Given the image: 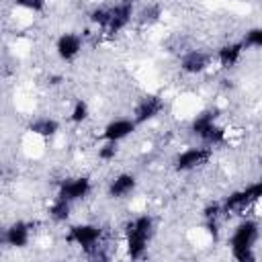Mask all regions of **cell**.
Listing matches in <instances>:
<instances>
[{"mask_svg":"<svg viewBox=\"0 0 262 262\" xmlns=\"http://www.w3.org/2000/svg\"><path fill=\"white\" fill-rule=\"evenodd\" d=\"M63 239H66V244L78 248L84 256H88L92 260H111L106 231L100 223H94V221L74 223L68 227Z\"/></svg>","mask_w":262,"mask_h":262,"instance_id":"cell-1","label":"cell"},{"mask_svg":"<svg viewBox=\"0 0 262 262\" xmlns=\"http://www.w3.org/2000/svg\"><path fill=\"white\" fill-rule=\"evenodd\" d=\"M260 244V223L258 219H252V217H242L229 237H227V248H229V256L235 260V262H256L258 260V248Z\"/></svg>","mask_w":262,"mask_h":262,"instance_id":"cell-2","label":"cell"},{"mask_svg":"<svg viewBox=\"0 0 262 262\" xmlns=\"http://www.w3.org/2000/svg\"><path fill=\"white\" fill-rule=\"evenodd\" d=\"M156 233V219L149 213H141L131 217L123 225V248L127 258L143 260L147 256L149 242Z\"/></svg>","mask_w":262,"mask_h":262,"instance_id":"cell-3","label":"cell"},{"mask_svg":"<svg viewBox=\"0 0 262 262\" xmlns=\"http://www.w3.org/2000/svg\"><path fill=\"white\" fill-rule=\"evenodd\" d=\"M221 111L217 106H207L203 111H199L190 123H188V131L192 137L199 139V143L209 145V147H221L227 145L229 141V131L225 125L219 123Z\"/></svg>","mask_w":262,"mask_h":262,"instance_id":"cell-4","label":"cell"},{"mask_svg":"<svg viewBox=\"0 0 262 262\" xmlns=\"http://www.w3.org/2000/svg\"><path fill=\"white\" fill-rule=\"evenodd\" d=\"M262 196V182L254 180L250 184H246L244 188L231 190L223 201H221V211H223V219H231V217H244L250 209H254L258 205Z\"/></svg>","mask_w":262,"mask_h":262,"instance_id":"cell-5","label":"cell"},{"mask_svg":"<svg viewBox=\"0 0 262 262\" xmlns=\"http://www.w3.org/2000/svg\"><path fill=\"white\" fill-rule=\"evenodd\" d=\"M211 160H213V147L199 143V145L180 149L172 160V168L178 174H188V172L205 168L207 164H211Z\"/></svg>","mask_w":262,"mask_h":262,"instance_id":"cell-6","label":"cell"},{"mask_svg":"<svg viewBox=\"0 0 262 262\" xmlns=\"http://www.w3.org/2000/svg\"><path fill=\"white\" fill-rule=\"evenodd\" d=\"M92 188H94L92 186V178L88 174H74V176H66V178L57 180L55 194L76 205V203L88 199Z\"/></svg>","mask_w":262,"mask_h":262,"instance_id":"cell-7","label":"cell"},{"mask_svg":"<svg viewBox=\"0 0 262 262\" xmlns=\"http://www.w3.org/2000/svg\"><path fill=\"white\" fill-rule=\"evenodd\" d=\"M166 111V100L162 94H156V92H147L143 94L135 106H133V113H131V119L137 123V127L141 125H147L151 121H156L158 117H162V113Z\"/></svg>","mask_w":262,"mask_h":262,"instance_id":"cell-8","label":"cell"},{"mask_svg":"<svg viewBox=\"0 0 262 262\" xmlns=\"http://www.w3.org/2000/svg\"><path fill=\"white\" fill-rule=\"evenodd\" d=\"M213 66V55L205 49H186L180 57H178V68L184 76H203L205 72H209Z\"/></svg>","mask_w":262,"mask_h":262,"instance_id":"cell-9","label":"cell"},{"mask_svg":"<svg viewBox=\"0 0 262 262\" xmlns=\"http://www.w3.org/2000/svg\"><path fill=\"white\" fill-rule=\"evenodd\" d=\"M33 223L25 221V219H16L10 221L8 225H4L2 229V246L12 248V250H25L31 244L33 237Z\"/></svg>","mask_w":262,"mask_h":262,"instance_id":"cell-10","label":"cell"},{"mask_svg":"<svg viewBox=\"0 0 262 262\" xmlns=\"http://www.w3.org/2000/svg\"><path fill=\"white\" fill-rule=\"evenodd\" d=\"M84 37L80 35V33H76V31H66V33H61L57 39H55V45H53V51H55V55H57V59L59 61H63V63H72V61H76L78 57H80V53H82V49H84Z\"/></svg>","mask_w":262,"mask_h":262,"instance_id":"cell-11","label":"cell"},{"mask_svg":"<svg viewBox=\"0 0 262 262\" xmlns=\"http://www.w3.org/2000/svg\"><path fill=\"white\" fill-rule=\"evenodd\" d=\"M133 20H135V6L125 4V2H115V4H111V16H108L104 35L113 39V37L121 35L125 29H129V25Z\"/></svg>","mask_w":262,"mask_h":262,"instance_id":"cell-12","label":"cell"},{"mask_svg":"<svg viewBox=\"0 0 262 262\" xmlns=\"http://www.w3.org/2000/svg\"><path fill=\"white\" fill-rule=\"evenodd\" d=\"M137 190V176L133 172H119L106 184V196L111 201L129 199Z\"/></svg>","mask_w":262,"mask_h":262,"instance_id":"cell-13","label":"cell"},{"mask_svg":"<svg viewBox=\"0 0 262 262\" xmlns=\"http://www.w3.org/2000/svg\"><path fill=\"white\" fill-rule=\"evenodd\" d=\"M135 131H137V123H135L131 117H115V119H111V121L102 127L100 139H108V141L121 143V141L129 139Z\"/></svg>","mask_w":262,"mask_h":262,"instance_id":"cell-14","label":"cell"},{"mask_svg":"<svg viewBox=\"0 0 262 262\" xmlns=\"http://www.w3.org/2000/svg\"><path fill=\"white\" fill-rule=\"evenodd\" d=\"M244 53H246V51H244L239 39H237V41H225V43H221V45L217 47V51H215V61H217V66H219L223 72H231V70L242 61Z\"/></svg>","mask_w":262,"mask_h":262,"instance_id":"cell-15","label":"cell"},{"mask_svg":"<svg viewBox=\"0 0 262 262\" xmlns=\"http://www.w3.org/2000/svg\"><path fill=\"white\" fill-rule=\"evenodd\" d=\"M61 129V123L55 119V117H49V115H41V117H35L27 123V131L39 139H53Z\"/></svg>","mask_w":262,"mask_h":262,"instance_id":"cell-16","label":"cell"},{"mask_svg":"<svg viewBox=\"0 0 262 262\" xmlns=\"http://www.w3.org/2000/svg\"><path fill=\"white\" fill-rule=\"evenodd\" d=\"M164 16V8L160 2H143L139 8H135V20L139 27H154Z\"/></svg>","mask_w":262,"mask_h":262,"instance_id":"cell-17","label":"cell"},{"mask_svg":"<svg viewBox=\"0 0 262 262\" xmlns=\"http://www.w3.org/2000/svg\"><path fill=\"white\" fill-rule=\"evenodd\" d=\"M72 211H74V203H70V201H66V199H61L57 194L47 205V217L53 223H66V221H70Z\"/></svg>","mask_w":262,"mask_h":262,"instance_id":"cell-18","label":"cell"},{"mask_svg":"<svg viewBox=\"0 0 262 262\" xmlns=\"http://www.w3.org/2000/svg\"><path fill=\"white\" fill-rule=\"evenodd\" d=\"M108 16H111V4H96L88 10V23L96 31H102V33L108 25Z\"/></svg>","mask_w":262,"mask_h":262,"instance_id":"cell-19","label":"cell"},{"mask_svg":"<svg viewBox=\"0 0 262 262\" xmlns=\"http://www.w3.org/2000/svg\"><path fill=\"white\" fill-rule=\"evenodd\" d=\"M119 154H121V143H117V141L102 139L100 145H96V158H98V162H102V164L115 162V160L119 158Z\"/></svg>","mask_w":262,"mask_h":262,"instance_id":"cell-20","label":"cell"},{"mask_svg":"<svg viewBox=\"0 0 262 262\" xmlns=\"http://www.w3.org/2000/svg\"><path fill=\"white\" fill-rule=\"evenodd\" d=\"M88 119H90V104L84 98L74 100V104H72V108L68 113V121L72 125H84Z\"/></svg>","mask_w":262,"mask_h":262,"instance_id":"cell-21","label":"cell"},{"mask_svg":"<svg viewBox=\"0 0 262 262\" xmlns=\"http://www.w3.org/2000/svg\"><path fill=\"white\" fill-rule=\"evenodd\" d=\"M244 51H258L262 47V29L260 27H250L239 39Z\"/></svg>","mask_w":262,"mask_h":262,"instance_id":"cell-22","label":"cell"},{"mask_svg":"<svg viewBox=\"0 0 262 262\" xmlns=\"http://www.w3.org/2000/svg\"><path fill=\"white\" fill-rule=\"evenodd\" d=\"M201 217L203 221H223V211H221V203L219 201H211L201 209Z\"/></svg>","mask_w":262,"mask_h":262,"instance_id":"cell-23","label":"cell"},{"mask_svg":"<svg viewBox=\"0 0 262 262\" xmlns=\"http://www.w3.org/2000/svg\"><path fill=\"white\" fill-rule=\"evenodd\" d=\"M12 4H14L16 8H20V10H27V12H35V14H39V12H43V10H45L47 0H12Z\"/></svg>","mask_w":262,"mask_h":262,"instance_id":"cell-24","label":"cell"},{"mask_svg":"<svg viewBox=\"0 0 262 262\" xmlns=\"http://www.w3.org/2000/svg\"><path fill=\"white\" fill-rule=\"evenodd\" d=\"M203 227H205L207 235H209L213 242L219 239V235H221V221H203Z\"/></svg>","mask_w":262,"mask_h":262,"instance_id":"cell-25","label":"cell"},{"mask_svg":"<svg viewBox=\"0 0 262 262\" xmlns=\"http://www.w3.org/2000/svg\"><path fill=\"white\" fill-rule=\"evenodd\" d=\"M61 82H66V78H63L61 74H53V76L47 78V84H49V86H59Z\"/></svg>","mask_w":262,"mask_h":262,"instance_id":"cell-26","label":"cell"},{"mask_svg":"<svg viewBox=\"0 0 262 262\" xmlns=\"http://www.w3.org/2000/svg\"><path fill=\"white\" fill-rule=\"evenodd\" d=\"M119 2H125V4H133V6H137L141 0H119Z\"/></svg>","mask_w":262,"mask_h":262,"instance_id":"cell-27","label":"cell"},{"mask_svg":"<svg viewBox=\"0 0 262 262\" xmlns=\"http://www.w3.org/2000/svg\"><path fill=\"white\" fill-rule=\"evenodd\" d=\"M2 229H4V225H2V221H0V235H2Z\"/></svg>","mask_w":262,"mask_h":262,"instance_id":"cell-28","label":"cell"},{"mask_svg":"<svg viewBox=\"0 0 262 262\" xmlns=\"http://www.w3.org/2000/svg\"><path fill=\"white\" fill-rule=\"evenodd\" d=\"M0 246H2V235H0Z\"/></svg>","mask_w":262,"mask_h":262,"instance_id":"cell-29","label":"cell"}]
</instances>
